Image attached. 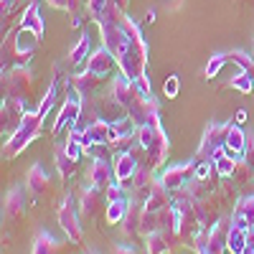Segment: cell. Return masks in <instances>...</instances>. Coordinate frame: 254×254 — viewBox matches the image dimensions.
Here are the masks:
<instances>
[{"mask_svg":"<svg viewBox=\"0 0 254 254\" xmlns=\"http://www.w3.org/2000/svg\"><path fill=\"white\" fill-rule=\"evenodd\" d=\"M231 229V219H219L214 226L208 229L203 242L196 244V249H206L208 254H226V237Z\"/></svg>","mask_w":254,"mask_h":254,"instance_id":"obj_8","label":"cell"},{"mask_svg":"<svg viewBox=\"0 0 254 254\" xmlns=\"http://www.w3.org/2000/svg\"><path fill=\"white\" fill-rule=\"evenodd\" d=\"M76 163H79V160H74V158H69V155H66L64 145L56 150V168H59V173H61V178H64V181L71 178V176L76 173Z\"/></svg>","mask_w":254,"mask_h":254,"instance_id":"obj_24","label":"cell"},{"mask_svg":"<svg viewBox=\"0 0 254 254\" xmlns=\"http://www.w3.org/2000/svg\"><path fill=\"white\" fill-rule=\"evenodd\" d=\"M244 163L252 168V171H254V137L252 135H247V147H244Z\"/></svg>","mask_w":254,"mask_h":254,"instance_id":"obj_30","label":"cell"},{"mask_svg":"<svg viewBox=\"0 0 254 254\" xmlns=\"http://www.w3.org/2000/svg\"><path fill=\"white\" fill-rule=\"evenodd\" d=\"M244 147H247V132L242 130L239 125H229L226 130V140H224V150L234 158L244 155Z\"/></svg>","mask_w":254,"mask_h":254,"instance_id":"obj_18","label":"cell"},{"mask_svg":"<svg viewBox=\"0 0 254 254\" xmlns=\"http://www.w3.org/2000/svg\"><path fill=\"white\" fill-rule=\"evenodd\" d=\"M104 190L97 188V186H89V188H84L81 190V198H79V214L81 219H94L99 214V208L104 203Z\"/></svg>","mask_w":254,"mask_h":254,"instance_id":"obj_11","label":"cell"},{"mask_svg":"<svg viewBox=\"0 0 254 254\" xmlns=\"http://www.w3.org/2000/svg\"><path fill=\"white\" fill-rule=\"evenodd\" d=\"M115 254H137V252L127 244H120V247H115Z\"/></svg>","mask_w":254,"mask_h":254,"instance_id":"obj_32","label":"cell"},{"mask_svg":"<svg viewBox=\"0 0 254 254\" xmlns=\"http://www.w3.org/2000/svg\"><path fill=\"white\" fill-rule=\"evenodd\" d=\"M137 140H140V147L147 153V158H150V165L153 171L165 160V155H168V137H165V132H163V127H160V122H145V125H140L137 127Z\"/></svg>","mask_w":254,"mask_h":254,"instance_id":"obj_1","label":"cell"},{"mask_svg":"<svg viewBox=\"0 0 254 254\" xmlns=\"http://www.w3.org/2000/svg\"><path fill=\"white\" fill-rule=\"evenodd\" d=\"M249 231H252V229H242V226H237V224H231L229 237H226V252H229V254H244Z\"/></svg>","mask_w":254,"mask_h":254,"instance_id":"obj_19","label":"cell"},{"mask_svg":"<svg viewBox=\"0 0 254 254\" xmlns=\"http://www.w3.org/2000/svg\"><path fill=\"white\" fill-rule=\"evenodd\" d=\"M127 206H130V198H117V201H107V208H104V219L107 224H122Z\"/></svg>","mask_w":254,"mask_h":254,"instance_id":"obj_23","label":"cell"},{"mask_svg":"<svg viewBox=\"0 0 254 254\" xmlns=\"http://www.w3.org/2000/svg\"><path fill=\"white\" fill-rule=\"evenodd\" d=\"M214 165H216V176H219V178H224V181H229L231 176H234V171H237L239 160L224 150V153H219V155L214 158Z\"/></svg>","mask_w":254,"mask_h":254,"instance_id":"obj_21","label":"cell"},{"mask_svg":"<svg viewBox=\"0 0 254 254\" xmlns=\"http://www.w3.org/2000/svg\"><path fill=\"white\" fill-rule=\"evenodd\" d=\"M178 239L176 231H153L145 237V254H171Z\"/></svg>","mask_w":254,"mask_h":254,"instance_id":"obj_9","label":"cell"},{"mask_svg":"<svg viewBox=\"0 0 254 254\" xmlns=\"http://www.w3.org/2000/svg\"><path fill=\"white\" fill-rule=\"evenodd\" d=\"M229 61L239 64V66H242L244 71H249V74L254 76V64H252V59H249L247 54H242V51H231V54H229Z\"/></svg>","mask_w":254,"mask_h":254,"instance_id":"obj_28","label":"cell"},{"mask_svg":"<svg viewBox=\"0 0 254 254\" xmlns=\"http://www.w3.org/2000/svg\"><path fill=\"white\" fill-rule=\"evenodd\" d=\"M41 122H44V117L38 115V110H36V112H28V110H26L23 122H20L15 130H13V135L8 137L5 158H15L20 150H26V147L38 137V132H41Z\"/></svg>","mask_w":254,"mask_h":254,"instance_id":"obj_2","label":"cell"},{"mask_svg":"<svg viewBox=\"0 0 254 254\" xmlns=\"http://www.w3.org/2000/svg\"><path fill=\"white\" fill-rule=\"evenodd\" d=\"M26 186L31 190V196L33 201H41L46 193H49V173H46V168L44 165H31V171L26 176Z\"/></svg>","mask_w":254,"mask_h":254,"instance_id":"obj_14","label":"cell"},{"mask_svg":"<svg viewBox=\"0 0 254 254\" xmlns=\"http://www.w3.org/2000/svg\"><path fill=\"white\" fill-rule=\"evenodd\" d=\"M198 254H208V252H206V249H198Z\"/></svg>","mask_w":254,"mask_h":254,"instance_id":"obj_35","label":"cell"},{"mask_svg":"<svg viewBox=\"0 0 254 254\" xmlns=\"http://www.w3.org/2000/svg\"><path fill=\"white\" fill-rule=\"evenodd\" d=\"M115 61H117V59L112 56V51H110L107 46H102V49H97V51L89 56V61H87V71L94 74V76H99V79H104V76L112 71Z\"/></svg>","mask_w":254,"mask_h":254,"instance_id":"obj_12","label":"cell"},{"mask_svg":"<svg viewBox=\"0 0 254 254\" xmlns=\"http://www.w3.org/2000/svg\"><path fill=\"white\" fill-rule=\"evenodd\" d=\"M79 216H81V214L76 211L74 196L66 193V198H64L61 206H59L56 219H59V226L64 229V234H66V239H69L71 244H81V224H79Z\"/></svg>","mask_w":254,"mask_h":254,"instance_id":"obj_3","label":"cell"},{"mask_svg":"<svg viewBox=\"0 0 254 254\" xmlns=\"http://www.w3.org/2000/svg\"><path fill=\"white\" fill-rule=\"evenodd\" d=\"M244 254H254V229L249 231V239H247V249H244Z\"/></svg>","mask_w":254,"mask_h":254,"instance_id":"obj_33","label":"cell"},{"mask_svg":"<svg viewBox=\"0 0 254 254\" xmlns=\"http://www.w3.org/2000/svg\"><path fill=\"white\" fill-rule=\"evenodd\" d=\"M87 54H89V36L84 33V36L76 41V46L71 49V54H69V61H71V64H81Z\"/></svg>","mask_w":254,"mask_h":254,"instance_id":"obj_26","label":"cell"},{"mask_svg":"<svg viewBox=\"0 0 254 254\" xmlns=\"http://www.w3.org/2000/svg\"><path fill=\"white\" fill-rule=\"evenodd\" d=\"M247 120H249V117H247V110H239V112H237V125H244Z\"/></svg>","mask_w":254,"mask_h":254,"instance_id":"obj_34","label":"cell"},{"mask_svg":"<svg viewBox=\"0 0 254 254\" xmlns=\"http://www.w3.org/2000/svg\"><path fill=\"white\" fill-rule=\"evenodd\" d=\"M168 206H173V203H171V196H168V190H165V186L160 183V178H155L153 188L147 190V196H145V201H142V208H145V211H160V208H168Z\"/></svg>","mask_w":254,"mask_h":254,"instance_id":"obj_17","label":"cell"},{"mask_svg":"<svg viewBox=\"0 0 254 254\" xmlns=\"http://www.w3.org/2000/svg\"><path fill=\"white\" fill-rule=\"evenodd\" d=\"M226 130L229 125H208L206 132H203V140L198 145V153H196V160H214L219 153H224V140H226Z\"/></svg>","mask_w":254,"mask_h":254,"instance_id":"obj_4","label":"cell"},{"mask_svg":"<svg viewBox=\"0 0 254 254\" xmlns=\"http://www.w3.org/2000/svg\"><path fill=\"white\" fill-rule=\"evenodd\" d=\"M20 28L36 33L38 38L44 36L46 28H44V20H41V15H38V3H31V5L26 8V15H23V20H20Z\"/></svg>","mask_w":254,"mask_h":254,"instance_id":"obj_20","label":"cell"},{"mask_svg":"<svg viewBox=\"0 0 254 254\" xmlns=\"http://www.w3.org/2000/svg\"><path fill=\"white\" fill-rule=\"evenodd\" d=\"M229 87H231V89H239V92H244V94H249V92L254 89V76H252L249 71H242V74H237L234 79L229 81Z\"/></svg>","mask_w":254,"mask_h":254,"instance_id":"obj_25","label":"cell"},{"mask_svg":"<svg viewBox=\"0 0 254 254\" xmlns=\"http://www.w3.org/2000/svg\"><path fill=\"white\" fill-rule=\"evenodd\" d=\"M142 203H140V198H130V206H127V214H125V219H122V234H125V239H135V237H140L142 231H140V226H142Z\"/></svg>","mask_w":254,"mask_h":254,"instance_id":"obj_10","label":"cell"},{"mask_svg":"<svg viewBox=\"0 0 254 254\" xmlns=\"http://www.w3.org/2000/svg\"><path fill=\"white\" fill-rule=\"evenodd\" d=\"M163 92H165V97H176L178 94V76H168L163 84Z\"/></svg>","mask_w":254,"mask_h":254,"instance_id":"obj_31","label":"cell"},{"mask_svg":"<svg viewBox=\"0 0 254 254\" xmlns=\"http://www.w3.org/2000/svg\"><path fill=\"white\" fill-rule=\"evenodd\" d=\"M59 252V239L51 237L49 231H38L33 239V252L31 254H56Z\"/></svg>","mask_w":254,"mask_h":254,"instance_id":"obj_22","label":"cell"},{"mask_svg":"<svg viewBox=\"0 0 254 254\" xmlns=\"http://www.w3.org/2000/svg\"><path fill=\"white\" fill-rule=\"evenodd\" d=\"M79 117H81V94L74 89L66 102H64V107L56 117V125H54V132H64V130H74V127L79 125Z\"/></svg>","mask_w":254,"mask_h":254,"instance_id":"obj_7","label":"cell"},{"mask_svg":"<svg viewBox=\"0 0 254 254\" xmlns=\"http://www.w3.org/2000/svg\"><path fill=\"white\" fill-rule=\"evenodd\" d=\"M89 178H92V186H97V188H107L110 183H115L117 178H115V165H110V160H104L102 155H97L94 158V163H92V171H89Z\"/></svg>","mask_w":254,"mask_h":254,"instance_id":"obj_15","label":"cell"},{"mask_svg":"<svg viewBox=\"0 0 254 254\" xmlns=\"http://www.w3.org/2000/svg\"><path fill=\"white\" fill-rule=\"evenodd\" d=\"M137 168H140V163H137L135 153H130V150H122V153L115 158V178H117L122 186H130V183H132V176H135Z\"/></svg>","mask_w":254,"mask_h":254,"instance_id":"obj_13","label":"cell"},{"mask_svg":"<svg viewBox=\"0 0 254 254\" xmlns=\"http://www.w3.org/2000/svg\"><path fill=\"white\" fill-rule=\"evenodd\" d=\"M231 224L242 229H254V196H242L231 214Z\"/></svg>","mask_w":254,"mask_h":254,"instance_id":"obj_16","label":"cell"},{"mask_svg":"<svg viewBox=\"0 0 254 254\" xmlns=\"http://www.w3.org/2000/svg\"><path fill=\"white\" fill-rule=\"evenodd\" d=\"M89 254H97V252H89Z\"/></svg>","mask_w":254,"mask_h":254,"instance_id":"obj_36","label":"cell"},{"mask_svg":"<svg viewBox=\"0 0 254 254\" xmlns=\"http://www.w3.org/2000/svg\"><path fill=\"white\" fill-rule=\"evenodd\" d=\"M31 201H33V196H31L28 186L10 188L8 193H5V198H3V219H8V221L20 219L31 208Z\"/></svg>","mask_w":254,"mask_h":254,"instance_id":"obj_5","label":"cell"},{"mask_svg":"<svg viewBox=\"0 0 254 254\" xmlns=\"http://www.w3.org/2000/svg\"><path fill=\"white\" fill-rule=\"evenodd\" d=\"M64 150H66V155H69V158L79 160V158H81L84 153H87V147H84V145H81V142H79V140H76V137L71 135V137L66 140V145H64Z\"/></svg>","mask_w":254,"mask_h":254,"instance_id":"obj_27","label":"cell"},{"mask_svg":"<svg viewBox=\"0 0 254 254\" xmlns=\"http://www.w3.org/2000/svg\"><path fill=\"white\" fill-rule=\"evenodd\" d=\"M196 173V163H181V165H168L160 173V183L165 186L168 193H176V190H183L190 181H193Z\"/></svg>","mask_w":254,"mask_h":254,"instance_id":"obj_6","label":"cell"},{"mask_svg":"<svg viewBox=\"0 0 254 254\" xmlns=\"http://www.w3.org/2000/svg\"><path fill=\"white\" fill-rule=\"evenodd\" d=\"M226 61H229V56H224V54H216L214 59L208 61V66H206V76H208V79H211V76H216V74L221 71V66H224Z\"/></svg>","mask_w":254,"mask_h":254,"instance_id":"obj_29","label":"cell"}]
</instances>
